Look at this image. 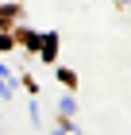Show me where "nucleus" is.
<instances>
[{
  "label": "nucleus",
  "instance_id": "nucleus-1",
  "mask_svg": "<svg viewBox=\"0 0 131 135\" xmlns=\"http://www.w3.org/2000/svg\"><path fill=\"white\" fill-rule=\"evenodd\" d=\"M58 135H62V131H58Z\"/></svg>",
  "mask_w": 131,
  "mask_h": 135
}]
</instances>
